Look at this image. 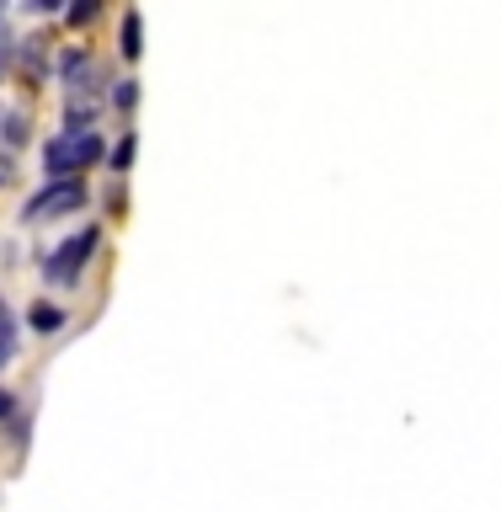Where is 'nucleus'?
Segmentation results:
<instances>
[{
	"label": "nucleus",
	"mask_w": 501,
	"mask_h": 512,
	"mask_svg": "<svg viewBox=\"0 0 501 512\" xmlns=\"http://www.w3.org/2000/svg\"><path fill=\"white\" fill-rule=\"evenodd\" d=\"M107 160V139L96 128H64L43 144V176H80Z\"/></svg>",
	"instance_id": "1"
},
{
	"label": "nucleus",
	"mask_w": 501,
	"mask_h": 512,
	"mask_svg": "<svg viewBox=\"0 0 501 512\" xmlns=\"http://www.w3.org/2000/svg\"><path fill=\"white\" fill-rule=\"evenodd\" d=\"M91 203V187L86 176H48V182L22 203V224H54V219H70Z\"/></svg>",
	"instance_id": "2"
},
{
	"label": "nucleus",
	"mask_w": 501,
	"mask_h": 512,
	"mask_svg": "<svg viewBox=\"0 0 501 512\" xmlns=\"http://www.w3.org/2000/svg\"><path fill=\"white\" fill-rule=\"evenodd\" d=\"M96 246H102V230H96V224H86V230H75V235L64 240L59 251H48V256H43V278L54 283V288H70V283H80V272L91 267Z\"/></svg>",
	"instance_id": "3"
},
{
	"label": "nucleus",
	"mask_w": 501,
	"mask_h": 512,
	"mask_svg": "<svg viewBox=\"0 0 501 512\" xmlns=\"http://www.w3.org/2000/svg\"><path fill=\"white\" fill-rule=\"evenodd\" d=\"M102 80H107L102 64H96L86 48H64V54H59V86L70 91V96H91Z\"/></svg>",
	"instance_id": "4"
},
{
	"label": "nucleus",
	"mask_w": 501,
	"mask_h": 512,
	"mask_svg": "<svg viewBox=\"0 0 501 512\" xmlns=\"http://www.w3.org/2000/svg\"><path fill=\"white\" fill-rule=\"evenodd\" d=\"M118 54L134 64L139 54H144V16H139V6H128L123 11V27H118Z\"/></svg>",
	"instance_id": "5"
},
{
	"label": "nucleus",
	"mask_w": 501,
	"mask_h": 512,
	"mask_svg": "<svg viewBox=\"0 0 501 512\" xmlns=\"http://www.w3.org/2000/svg\"><path fill=\"white\" fill-rule=\"evenodd\" d=\"M48 38H27V43H16V64H22V75L27 80H38L43 70H48V48H43Z\"/></svg>",
	"instance_id": "6"
},
{
	"label": "nucleus",
	"mask_w": 501,
	"mask_h": 512,
	"mask_svg": "<svg viewBox=\"0 0 501 512\" xmlns=\"http://www.w3.org/2000/svg\"><path fill=\"white\" fill-rule=\"evenodd\" d=\"M27 139H32L27 112H6V118H0V144H6V150H22Z\"/></svg>",
	"instance_id": "7"
},
{
	"label": "nucleus",
	"mask_w": 501,
	"mask_h": 512,
	"mask_svg": "<svg viewBox=\"0 0 501 512\" xmlns=\"http://www.w3.org/2000/svg\"><path fill=\"white\" fill-rule=\"evenodd\" d=\"M102 6L107 0H64V22H70L75 32H86L96 16H102Z\"/></svg>",
	"instance_id": "8"
},
{
	"label": "nucleus",
	"mask_w": 501,
	"mask_h": 512,
	"mask_svg": "<svg viewBox=\"0 0 501 512\" xmlns=\"http://www.w3.org/2000/svg\"><path fill=\"white\" fill-rule=\"evenodd\" d=\"M134 150H139V134H134V128H123V139L107 150V166H112V176H123L128 166H134Z\"/></svg>",
	"instance_id": "9"
},
{
	"label": "nucleus",
	"mask_w": 501,
	"mask_h": 512,
	"mask_svg": "<svg viewBox=\"0 0 501 512\" xmlns=\"http://www.w3.org/2000/svg\"><path fill=\"white\" fill-rule=\"evenodd\" d=\"M27 326L48 336V331L64 326V310H59V304H32V310H27Z\"/></svg>",
	"instance_id": "10"
},
{
	"label": "nucleus",
	"mask_w": 501,
	"mask_h": 512,
	"mask_svg": "<svg viewBox=\"0 0 501 512\" xmlns=\"http://www.w3.org/2000/svg\"><path fill=\"white\" fill-rule=\"evenodd\" d=\"M91 123H96V102L70 96V102H64V128H91Z\"/></svg>",
	"instance_id": "11"
},
{
	"label": "nucleus",
	"mask_w": 501,
	"mask_h": 512,
	"mask_svg": "<svg viewBox=\"0 0 501 512\" xmlns=\"http://www.w3.org/2000/svg\"><path fill=\"white\" fill-rule=\"evenodd\" d=\"M16 358V320H11V310L0 304V368H6Z\"/></svg>",
	"instance_id": "12"
},
{
	"label": "nucleus",
	"mask_w": 501,
	"mask_h": 512,
	"mask_svg": "<svg viewBox=\"0 0 501 512\" xmlns=\"http://www.w3.org/2000/svg\"><path fill=\"white\" fill-rule=\"evenodd\" d=\"M112 107H118V112H134V107H139V80H118V86H112Z\"/></svg>",
	"instance_id": "13"
},
{
	"label": "nucleus",
	"mask_w": 501,
	"mask_h": 512,
	"mask_svg": "<svg viewBox=\"0 0 501 512\" xmlns=\"http://www.w3.org/2000/svg\"><path fill=\"white\" fill-rule=\"evenodd\" d=\"M11 64H16V38H11L6 27H0V80H6V70H11Z\"/></svg>",
	"instance_id": "14"
},
{
	"label": "nucleus",
	"mask_w": 501,
	"mask_h": 512,
	"mask_svg": "<svg viewBox=\"0 0 501 512\" xmlns=\"http://www.w3.org/2000/svg\"><path fill=\"white\" fill-rule=\"evenodd\" d=\"M22 11L27 16H54V11H64V0H22Z\"/></svg>",
	"instance_id": "15"
},
{
	"label": "nucleus",
	"mask_w": 501,
	"mask_h": 512,
	"mask_svg": "<svg viewBox=\"0 0 501 512\" xmlns=\"http://www.w3.org/2000/svg\"><path fill=\"white\" fill-rule=\"evenodd\" d=\"M6 422H16V395L0 384V427H6Z\"/></svg>",
	"instance_id": "16"
},
{
	"label": "nucleus",
	"mask_w": 501,
	"mask_h": 512,
	"mask_svg": "<svg viewBox=\"0 0 501 512\" xmlns=\"http://www.w3.org/2000/svg\"><path fill=\"white\" fill-rule=\"evenodd\" d=\"M11 171H16V160H11V150H6V155H0V187L11 182Z\"/></svg>",
	"instance_id": "17"
},
{
	"label": "nucleus",
	"mask_w": 501,
	"mask_h": 512,
	"mask_svg": "<svg viewBox=\"0 0 501 512\" xmlns=\"http://www.w3.org/2000/svg\"><path fill=\"white\" fill-rule=\"evenodd\" d=\"M0 11H6V0H0Z\"/></svg>",
	"instance_id": "18"
},
{
	"label": "nucleus",
	"mask_w": 501,
	"mask_h": 512,
	"mask_svg": "<svg viewBox=\"0 0 501 512\" xmlns=\"http://www.w3.org/2000/svg\"><path fill=\"white\" fill-rule=\"evenodd\" d=\"M0 304H6V299H0Z\"/></svg>",
	"instance_id": "19"
}]
</instances>
